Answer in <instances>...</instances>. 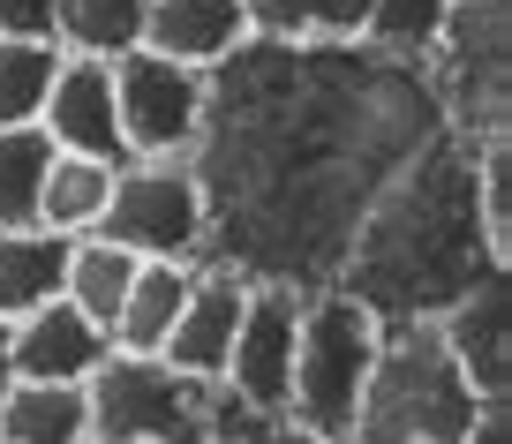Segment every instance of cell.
I'll return each instance as SVG.
<instances>
[{"mask_svg":"<svg viewBox=\"0 0 512 444\" xmlns=\"http://www.w3.org/2000/svg\"><path fill=\"white\" fill-rule=\"evenodd\" d=\"M475 407V384L430 317L384 324L377 369H369L362 414H354V444H460Z\"/></svg>","mask_w":512,"mask_h":444,"instance_id":"cell-3","label":"cell"},{"mask_svg":"<svg viewBox=\"0 0 512 444\" xmlns=\"http://www.w3.org/2000/svg\"><path fill=\"white\" fill-rule=\"evenodd\" d=\"M241 302H249V271L226 264V256H204V264L189 271V294H181V309H174V332H166L159 362H174L181 377H196V384H219L234 324H241Z\"/></svg>","mask_w":512,"mask_h":444,"instance_id":"cell-10","label":"cell"},{"mask_svg":"<svg viewBox=\"0 0 512 444\" xmlns=\"http://www.w3.org/2000/svg\"><path fill=\"white\" fill-rule=\"evenodd\" d=\"M53 46L121 61L128 46H144V0H53Z\"/></svg>","mask_w":512,"mask_h":444,"instance_id":"cell-19","label":"cell"},{"mask_svg":"<svg viewBox=\"0 0 512 444\" xmlns=\"http://www.w3.org/2000/svg\"><path fill=\"white\" fill-rule=\"evenodd\" d=\"M8 339H16V377H38V384H91V369L113 354V332L91 324L68 294L23 309L8 324Z\"/></svg>","mask_w":512,"mask_h":444,"instance_id":"cell-12","label":"cell"},{"mask_svg":"<svg viewBox=\"0 0 512 444\" xmlns=\"http://www.w3.org/2000/svg\"><path fill=\"white\" fill-rule=\"evenodd\" d=\"M249 8L241 0H144V46L174 53L189 68H219L249 46Z\"/></svg>","mask_w":512,"mask_h":444,"instance_id":"cell-13","label":"cell"},{"mask_svg":"<svg viewBox=\"0 0 512 444\" xmlns=\"http://www.w3.org/2000/svg\"><path fill=\"white\" fill-rule=\"evenodd\" d=\"M475 211H482L490 249L512 256V143H505V128L475 136Z\"/></svg>","mask_w":512,"mask_h":444,"instance_id":"cell-24","label":"cell"},{"mask_svg":"<svg viewBox=\"0 0 512 444\" xmlns=\"http://www.w3.org/2000/svg\"><path fill=\"white\" fill-rule=\"evenodd\" d=\"M482 264H512V256H497L490 234H482L475 136L437 128L362 204L332 279L347 286V294H362L384 324H407V317H437Z\"/></svg>","mask_w":512,"mask_h":444,"instance_id":"cell-1","label":"cell"},{"mask_svg":"<svg viewBox=\"0 0 512 444\" xmlns=\"http://www.w3.org/2000/svg\"><path fill=\"white\" fill-rule=\"evenodd\" d=\"M128 279H136V256H128L121 241H106V234H76V241H68V279H61V294H68L91 324H113Z\"/></svg>","mask_w":512,"mask_h":444,"instance_id":"cell-21","label":"cell"},{"mask_svg":"<svg viewBox=\"0 0 512 444\" xmlns=\"http://www.w3.org/2000/svg\"><path fill=\"white\" fill-rule=\"evenodd\" d=\"M189 271L196 264H166V256H136V279H128L121 309H113V347L121 354H159L166 332H174V309L189 294Z\"/></svg>","mask_w":512,"mask_h":444,"instance_id":"cell-16","label":"cell"},{"mask_svg":"<svg viewBox=\"0 0 512 444\" xmlns=\"http://www.w3.org/2000/svg\"><path fill=\"white\" fill-rule=\"evenodd\" d=\"M91 444H249L256 414H241L219 384L181 377L159 354H121L91 369Z\"/></svg>","mask_w":512,"mask_h":444,"instance_id":"cell-2","label":"cell"},{"mask_svg":"<svg viewBox=\"0 0 512 444\" xmlns=\"http://www.w3.org/2000/svg\"><path fill=\"white\" fill-rule=\"evenodd\" d=\"M53 143L38 121L0 128V226H31L38 219V189H46Z\"/></svg>","mask_w":512,"mask_h":444,"instance_id":"cell-22","label":"cell"},{"mask_svg":"<svg viewBox=\"0 0 512 444\" xmlns=\"http://www.w3.org/2000/svg\"><path fill=\"white\" fill-rule=\"evenodd\" d=\"M106 196H113V166L106 159L53 151L46 189H38V226H53V234H91V226L106 219Z\"/></svg>","mask_w":512,"mask_h":444,"instance_id":"cell-18","label":"cell"},{"mask_svg":"<svg viewBox=\"0 0 512 444\" xmlns=\"http://www.w3.org/2000/svg\"><path fill=\"white\" fill-rule=\"evenodd\" d=\"M460 444H512V407H505V399H482Z\"/></svg>","mask_w":512,"mask_h":444,"instance_id":"cell-26","label":"cell"},{"mask_svg":"<svg viewBox=\"0 0 512 444\" xmlns=\"http://www.w3.org/2000/svg\"><path fill=\"white\" fill-rule=\"evenodd\" d=\"M113 113H121L128 159H159V151H196L211 113V68H189L174 53L128 46L113 61Z\"/></svg>","mask_w":512,"mask_h":444,"instance_id":"cell-7","label":"cell"},{"mask_svg":"<svg viewBox=\"0 0 512 444\" xmlns=\"http://www.w3.org/2000/svg\"><path fill=\"white\" fill-rule=\"evenodd\" d=\"M8 384H16V339H8V317H0V399H8Z\"/></svg>","mask_w":512,"mask_h":444,"instance_id":"cell-28","label":"cell"},{"mask_svg":"<svg viewBox=\"0 0 512 444\" xmlns=\"http://www.w3.org/2000/svg\"><path fill=\"white\" fill-rule=\"evenodd\" d=\"M0 444H91V392L16 377L0 399Z\"/></svg>","mask_w":512,"mask_h":444,"instance_id":"cell-15","label":"cell"},{"mask_svg":"<svg viewBox=\"0 0 512 444\" xmlns=\"http://www.w3.org/2000/svg\"><path fill=\"white\" fill-rule=\"evenodd\" d=\"M302 294H309V286H294V279H249V302H241L234 347H226V369H219V392L234 399L241 414H256V422L287 414Z\"/></svg>","mask_w":512,"mask_h":444,"instance_id":"cell-8","label":"cell"},{"mask_svg":"<svg viewBox=\"0 0 512 444\" xmlns=\"http://www.w3.org/2000/svg\"><path fill=\"white\" fill-rule=\"evenodd\" d=\"M91 234L121 241L128 256H166V264H204L211 256V196L189 151H159V159H121L113 166L106 219Z\"/></svg>","mask_w":512,"mask_h":444,"instance_id":"cell-5","label":"cell"},{"mask_svg":"<svg viewBox=\"0 0 512 444\" xmlns=\"http://www.w3.org/2000/svg\"><path fill=\"white\" fill-rule=\"evenodd\" d=\"M249 31L272 46H347L362 23V0H241Z\"/></svg>","mask_w":512,"mask_h":444,"instance_id":"cell-20","label":"cell"},{"mask_svg":"<svg viewBox=\"0 0 512 444\" xmlns=\"http://www.w3.org/2000/svg\"><path fill=\"white\" fill-rule=\"evenodd\" d=\"M249 444H354V437H324V429H302V422H287V414H272V422L249 429Z\"/></svg>","mask_w":512,"mask_h":444,"instance_id":"cell-27","label":"cell"},{"mask_svg":"<svg viewBox=\"0 0 512 444\" xmlns=\"http://www.w3.org/2000/svg\"><path fill=\"white\" fill-rule=\"evenodd\" d=\"M38 128H46L53 151H76V159H106L121 166V113H113V61H91V53H61L53 68V91L38 106Z\"/></svg>","mask_w":512,"mask_h":444,"instance_id":"cell-11","label":"cell"},{"mask_svg":"<svg viewBox=\"0 0 512 444\" xmlns=\"http://www.w3.org/2000/svg\"><path fill=\"white\" fill-rule=\"evenodd\" d=\"M430 324L452 347V362L467 369L475 399H512V286H505V264H482Z\"/></svg>","mask_w":512,"mask_h":444,"instance_id":"cell-9","label":"cell"},{"mask_svg":"<svg viewBox=\"0 0 512 444\" xmlns=\"http://www.w3.org/2000/svg\"><path fill=\"white\" fill-rule=\"evenodd\" d=\"M0 38H53V0H0Z\"/></svg>","mask_w":512,"mask_h":444,"instance_id":"cell-25","label":"cell"},{"mask_svg":"<svg viewBox=\"0 0 512 444\" xmlns=\"http://www.w3.org/2000/svg\"><path fill=\"white\" fill-rule=\"evenodd\" d=\"M68 241L76 234H53V226H0V317L16 324L23 309L53 302L68 279Z\"/></svg>","mask_w":512,"mask_h":444,"instance_id":"cell-14","label":"cell"},{"mask_svg":"<svg viewBox=\"0 0 512 444\" xmlns=\"http://www.w3.org/2000/svg\"><path fill=\"white\" fill-rule=\"evenodd\" d=\"M452 0H362V23H354V46L377 53V61H407L422 68L445 31Z\"/></svg>","mask_w":512,"mask_h":444,"instance_id":"cell-17","label":"cell"},{"mask_svg":"<svg viewBox=\"0 0 512 444\" xmlns=\"http://www.w3.org/2000/svg\"><path fill=\"white\" fill-rule=\"evenodd\" d=\"M505 0H452L445 31H437L430 61H422V76H430L437 106H445V121L460 128V136H490V128H505Z\"/></svg>","mask_w":512,"mask_h":444,"instance_id":"cell-6","label":"cell"},{"mask_svg":"<svg viewBox=\"0 0 512 444\" xmlns=\"http://www.w3.org/2000/svg\"><path fill=\"white\" fill-rule=\"evenodd\" d=\"M53 68H61L53 38H0V128L38 121V106L53 91Z\"/></svg>","mask_w":512,"mask_h":444,"instance_id":"cell-23","label":"cell"},{"mask_svg":"<svg viewBox=\"0 0 512 444\" xmlns=\"http://www.w3.org/2000/svg\"><path fill=\"white\" fill-rule=\"evenodd\" d=\"M384 347V317L347 294L339 279L302 294V332H294V377H287V422L324 429V437H354L369 369Z\"/></svg>","mask_w":512,"mask_h":444,"instance_id":"cell-4","label":"cell"}]
</instances>
